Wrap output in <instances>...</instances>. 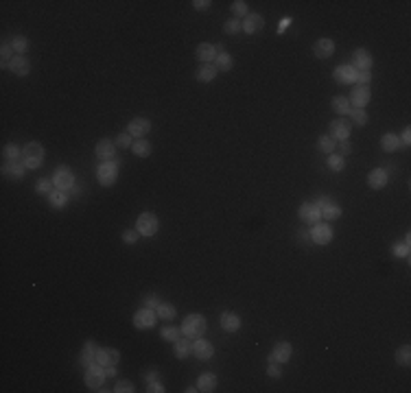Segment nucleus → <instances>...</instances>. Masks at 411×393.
<instances>
[{"label":"nucleus","mask_w":411,"mask_h":393,"mask_svg":"<svg viewBox=\"0 0 411 393\" xmlns=\"http://www.w3.org/2000/svg\"><path fill=\"white\" fill-rule=\"evenodd\" d=\"M206 328H208V321H206V317H202V315H188L184 319V324H182V334L188 336V339H199V336L206 332Z\"/></svg>","instance_id":"nucleus-1"},{"label":"nucleus","mask_w":411,"mask_h":393,"mask_svg":"<svg viewBox=\"0 0 411 393\" xmlns=\"http://www.w3.org/2000/svg\"><path fill=\"white\" fill-rule=\"evenodd\" d=\"M22 162L26 168H40L44 162V147L40 142H29L22 149Z\"/></svg>","instance_id":"nucleus-2"},{"label":"nucleus","mask_w":411,"mask_h":393,"mask_svg":"<svg viewBox=\"0 0 411 393\" xmlns=\"http://www.w3.org/2000/svg\"><path fill=\"white\" fill-rule=\"evenodd\" d=\"M138 232L142 234V236H156L158 234V227H160V223H158V217L153 212H142L138 217V223H136Z\"/></svg>","instance_id":"nucleus-3"},{"label":"nucleus","mask_w":411,"mask_h":393,"mask_svg":"<svg viewBox=\"0 0 411 393\" xmlns=\"http://www.w3.org/2000/svg\"><path fill=\"white\" fill-rule=\"evenodd\" d=\"M53 184L57 190H72L74 188V173L68 166H57L53 175Z\"/></svg>","instance_id":"nucleus-4"},{"label":"nucleus","mask_w":411,"mask_h":393,"mask_svg":"<svg viewBox=\"0 0 411 393\" xmlns=\"http://www.w3.org/2000/svg\"><path fill=\"white\" fill-rule=\"evenodd\" d=\"M118 177V166L116 162H103L99 168H96V179H99L101 186H112Z\"/></svg>","instance_id":"nucleus-5"},{"label":"nucleus","mask_w":411,"mask_h":393,"mask_svg":"<svg viewBox=\"0 0 411 393\" xmlns=\"http://www.w3.org/2000/svg\"><path fill=\"white\" fill-rule=\"evenodd\" d=\"M86 385L90 387V389L94 391H103V385H105V371H103V367L99 363L92 365V367H88L86 371Z\"/></svg>","instance_id":"nucleus-6"},{"label":"nucleus","mask_w":411,"mask_h":393,"mask_svg":"<svg viewBox=\"0 0 411 393\" xmlns=\"http://www.w3.org/2000/svg\"><path fill=\"white\" fill-rule=\"evenodd\" d=\"M151 131V120L149 118H142V116H138V118H134V120H129V125H127V133L132 135V138H144V135Z\"/></svg>","instance_id":"nucleus-7"},{"label":"nucleus","mask_w":411,"mask_h":393,"mask_svg":"<svg viewBox=\"0 0 411 393\" xmlns=\"http://www.w3.org/2000/svg\"><path fill=\"white\" fill-rule=\"evenodd\" d=\"M352 68L357 70V72H370L372 68V55L370 50L365 48H357L352 55Z\"/></svg>","instance_id":"nucleus-8"},{"label":"nucleus","mask_w":411,"mask_h":393,"mask_svg":"<svg viewBox=\"0 0 411 393\" xmlns=\"http://www.w3.org/2000/svg\"><path fill=\"white\" fill-rule=\"evenodd\" d=\"M156 321H158V312H153V308H147V306L134 315V326L142 328V330L153 328V326H156Z\"/></svg>","instance_id":"nucleus-9"},{"label":"nucleus","mask_w":411,"mask_h":393,"mask_svg":"<svg viewBox=\"0 0 411 393\" xmlns=\"http://www.w3.org/2000/svg\"><path fill=\"white\" fill-rule=\"evenodd\" d=\"M291 354H293V345L287 343V341H280V343L274 345L272 354H269V363H287V360H291Z\"/></svg>","instance_id":"nucleus-10"},{"label":"nucleus","mask_w":411,"mask_h":393,"mask_svg":"<svg viewBox=\"0 0 411 393\" xmlns=\"http://www.w3.org/2000/svg\"><path fill=\"white\" fill-rule=\"evenodd\" d=\"M311 238L317 245H328V242L333 240V227H330L328 223H315L313 232H311Z\"/></svg>","instance_id":"nucleus-11"},{"label":"nucleus","mask_w":411,"mask_h":393,"mask_svg":"<svg viewBox=\"0 0 411 393\" xmlns=\"http://www.w3.org/2000/svg\"><path fill=\"white\" fill-rule=\"evenodd\" d=\"M333 53H335V42L330 37H321V40H317L313 44V55L317 59H328L333 57Z\"/></svg>","instance_id":"nucleus-12"},{"label":"nucleus","mask_w":411,"mask_h":393,"mask_svg":"<svg viewBox=\"0 0 411 393\" xmlns=\"http://www.w3.org/2000/svg\"><path fill=\"white\" fill-rule=\"evenodd\" d=\"M315 205L320 208L321 217H326L328 221H335V218H339V217H342V208H339L337 203H333L330 199H326V196H321V199L317 201Z\"/></svg>","instance_id":"nucleus-13"},{"label":"nucleus","mask_w":411,"mask_h":393,"mask_svg":"<svg viewBox=\"0 0 411 393\" xmlns=\"http://www.w3.org/2000/svg\"><path fill=\"white\" fill-rule=\"evenodd\" d=\"M120 360L118 349L114 348H99V354H96V363L101 367H116V363Z\"/></svg>","instance_id":"nucleus-14"},{"label":"nucleus","mask_w":411,"mask_h":393,"mask_svg":"<svg viewBox=\"0 0 411 393\" xmlns=\"http://www.w3.org/2000/svg\"><path fill=\"white\" fill-rule=\"evenodd\" d=\"M94 153H96V157H99V160H103V162L114 160V155H116V142L103 138V140H99V142H96Z\"/></svg>","instance_id":"nucleus-15"},{"label":"nucleus","mask_w":411,"mask_h":393,"mask_svg":"<svg viewBox=\"0 0 411 393\" xmlns=\"http://www.w3.org/2000/svg\"><path fill=\"white\" fill-rule=\"evenodd\" d=\"M350 105H354L357 109H363V107L370 103V87L367 86H357L352 90V94H350Z\"/></svg>","instance_id":"nucleus-16"},{"label":"nucleus","mask_w":411,"mask_h":393,"mask_svg":"<svg viewBox=\"0 0 411 393\" xmlns=\"http://www.w3.org/2000/svg\"><path fill=\"white\" fill-rule=\"evenodd\" d=\"M297 214H300V218L304 223H313V225L320 223V218H321V212L315 203H302L300 210H297Z\"/></svg>","instance_id":"nucleus-17"},{"label":"nucleus","mask_w":411,"mask_h":393,"mask_svg":"<svg viewBox=\"0 0 411 393\" xmlns=\"http://www.w3.org/2000/svg\"><path fill=\"white\" fill-rule=\"evenodd\" d=\"M348 135H350V123L348 120H343V118H337V120H333L330 123V138L333 140H348Z\"/></svg>","instance_id":"nucleus-18"},{"label":"nucleus","mask_w":411,"mask_h":393,"mask_svg":"<svg viewBox=\"0 0 411 393\" xmlns=\"http://www.w3.org/2000/svg\"><path fill=\"white\" fill-rule=\"evenodd\" d=\"M335 81L337 83H345V86H350V83L357 81V70L352 68V66L343 64V66H337L335 68Z\"/></svg>","instance_id":"nucleus-19"},{"label":"nucleus","mask_w":411,"mask_h":393,"mask_svg":"<svg viewBox=\"0 0 411 393\" xmlns=\"http://www.w3.org/2000/svg\"><path fill=\"white\" fill-rule=\"evenodd\" d=\"M387 181H389V173H387L385 168H374V171L367 175V184H370V188H374V190L385 188Z\"/></svg>","instance_id":"nucleus-20"},{"label":"nucleus","mask_w":411,"mask_h":393,"mask_svg":"<svg viewBox=\"0 0 411 393\" xmlns=\"http://www.w3.org/2000/svg\"><path fill=\"white\" fill-rule=\"evenodd\" d=\"M193 354L197 356L199 360H208L210 356L214 354V345L210 341H204V339H197L193 343Z\"/></svg>","instance_id":"nucleus-21"},{"label":"nucleus","mask_w":411,"mask_h":393,"mask_svg":"<svg viewBox=\"0 0 411 393\" xmlns=\"http://www.w3.org/2000/svg\"><path fill=\"white\" fill-rule=\"evenodd\" d=\"M9 70H11L13 74H18V77H26V74L31 72V64L26 57H13L11 62H9Z\"/></svg>","instance_id":"nucleus-22"},{"label":"nucleus","mask_w":411,"mask_h":393,"mask_svg":"<svg viewBox=\"0 0 411 393\" xmlns=\"http://www.w3.org/2000/svg\"><path fill=\"white\" fill-rule=\"evenodd\" d=\"M263 26H265V20L260 13H250V16L243 20V31L245 33H256L263 29Z\"/></svg>","instance_id":"nucleus-23"},{"label":"nucleus","mask_w":411,"mask_h":393,"mask_svg":"<svg viewBox=\"0 0 411 393\" xmlns=\"http://www.w3.org/2000/svg\"><path fill=\"white\" fill-rule=\"evenodd\" d=\"M96 354H99V348H96V343H94V341H88V343L83 345L81 363L86 365V367H92V365H96Z\"/></svg>","instance_id":"nucleus-24"},{"label":"nucleus","mask_w":411,"mask_h":393,"mask_svg":"<svg viewBox=\"0 0 411 393\" xmlns=\"http://www.w3.org/2000/svg\"><path fill=\"white\" fill-rule=\"evenodd\" d=\"M214 57H217V48H214L212 44H208V42H202V44L197 46V59L202 64L214 62Z\"/></svg>","instance_id":"nucleus-25"},{"label":"nucleus","mask_w":411,"mask_h":393,"mask_svg":"<svg viewBox=\"0 0 411 393\" xmlns=\"http://www.w3.org/2000/svg\"><path fill=\"white\" fill-rule=\"evenodd\" d=\"M24 171H26V166L20 162H4V166H2V173L7 177H11V179H22Z\"/></svg>","instance_id":"nucleus-26"},{"label":"nucleus","mask_w":411,"mask_h":393,"mask_svg":"<svg viewBox=\"0 0 411 393\" xmlns=\"http://www.w3.org/2000/svg\"><path fill=\"white\" fill-rule=\"evenodd\" d=\"M221 328L226 332H236L241 328V317L236 312H223L221 315Z\"/></svg>","instance_id":"nucleus-27"},{"label":"nucleus","mask_w":411,"mask_h":393,"mask_svg":"<svg viewBox=\"0 0 411 393\" xmlns=\"http://www.w3.org/2000/svg\"><path fill=\"white\" fill-rule=\"evenodd\" d=\"M197 389L204 391V393H210L217 389V376L214 373H202L197 378Z\"/></svg>","instance_id":"nucleus-28"},{"label":"nucleus","mask_w":411,"mask_h":393,"mask_svg":"<svg viewBox=\"0 0 411 393\" xmlns=\"http://www.w3.org/2000/svg\"><path fill=\"white\" fill-rule=\"evenodd\" d=\"M217 72H219V70L214 68L212 64H202V66H199V70H197V81L210 83L214 77H217Z\"/></svg>","instance_id":"nucleus-29"},{"label":"nucleus","mask_w":411,"mask_h":393,"mask_svg":"<svg viewBox=\"0 0 411 393\" xmlns=\"http://www.w3.org/2000/svg\"><path fill=\"white\" fill-rule=\"evenodd\" d=\"M232 66H234V62H232V57L226 53V50H221V53L214 57V68L221 70V72H230Z\"/></svg>","instance_id":"nucleus-30"},{"label":"nucleus","mask_w":411,"mask_h":393,"mask_svg":"<svg viewBox=\"0 0 411 393\" xmlns=\"http://www.w3.org/2000/svg\"><path fill=\"white\" fill-rule=\"evenodd\" d=\"M381 147H383V151H387V153H394L396 149L400 147V140H398V135L396 133H385L381 138Z\"/></svg>","instance_id":"nucleus-31"},{"label":"nucleus","mask_w":411,"mask_h":393,"mask_svg":"<svg viewBox=\"0 0 411 393\" xmlns=\"http://www.w3.org/2000/svg\"><path fill=\"white\" fill-rule=\"evenodd\" d=\"M132 151H134V155H138V157H149V155H151V142H147L144 138H140V140H136V142L132 144Z\"/></svg>","instance_id":"nucleus-32"},{"label":"nucleus","mask_w":411,"mask_h":393,"mask_svg":"<svg viewBox=\"0 0 411 393\" xmlns=\"http://www.w3.org/2000/svg\"><path fill=\"white\" fill-rule=\"evenodd\" d=\"M188 352H193V345H190L188 336H186V339H177L175 341V356L182 360V358L188 356Z\"/></svg>","instance_id":"nucleus-33"},{"label":"nucleus","mask_w":411,"mask_h":393,"mask_svg":"<svg viewBox=\"0 0 411 393\" xmlns=\"http://www.w3.org/2000/svg\"><path fill=\"white\" fill-rule=\"evenodd\" d=\"M48 201H50V205H55V208H64L66 201H68L66 190H53V193L48 195Z\"/></svg>","instance_id":"nucleus-34"},{"label":"nucleus","mask_w":411,"mask_h":393,"mask_svg":"<svg viewBox=\"0 0 411 393\" xmlns=\"http://www.w3.org/2000/svg\"><path fill=\"white\" fill-rule=\"evenodd\" d=\"M333 109L337 111V114H342V116L350 114V101L345 96H335L333 98Z\"/></svg>","instance_id":"nucleus-35"},{"label":"nucleus","mask_w":411,"mask_h":393,"mask_svg":"<svg viewBox=\"0 0 411 393\" xmlns=\"http://www.w3.org/2000/svg\"><path fill=\"white\" fill-rule=\"evenodd\" d=\"M2 157L7 162H18V157H22V151L16 147V144H7V147L2 149Z\"/></svg>","instance_id":"nucleus-36"},{"label":"nucleus","mask_w":411,"mask_h":393,"mask_svg":"<svg viewBox=\"0 0 411 393\" xmlns=\"http://www.w3.org/2000/svg\"><path fill=\"white\" fill-rule=\"evenodd\" d=\"M396 363L403 365V367H409V363H411V348L409 345H403V348L396 352Z\"/></svg>","instance_id":"nucleus-37"},{"label":"nucleus","mask_w":411,"mask_h":393,"mask_svg":"<svg viewBox=\"0 0 411 393\" xmlns=\"http://www.w3.org/2000/svg\"><path fill=\"white\" fill-rule=\"evenodd\" d=\"M9 44H11V48L16 50L18 55L26 53V48H29V42H26V37H24V35H16L11 42H9Z\"/></svg>","instance_id":"nucleus-38"},{"label":"nucleus","mask_w":411,"mask_h":393,"mask_svg":"<svg viewBox=\"0 0 411 393\" xmlns=\"http://www.w3.org/2000/svg\"><path fill=\"white\" fill-rule=\"evenodd\" d=\"M156 312H158V319H173L175 317V308L171 304H160L156 308Z\"/></svg>","instance_id":"nucleus-39"},{"label":"nucleus","mask_w":411,"mask_h":393,"mask_svg":"<svg viewBox=\"0 0 411 393\" xmlns=\"http://www.w3.org/2000/svg\"><path fill=\"white\" fill-rule=\"evenodd\" d=\"M243 29V22L236 20V18H232V20H228L226 24H223V33H228V35H236Z\"/></svg>","instance_id":"nucleus-40"},{"label":"nucleus","mask_w":411,"mask_h":393,"mask_svg":"<svg viewBox=\"0 0 411 393\" xmlns=\"http://www.w3.org/2000/svg\"><path fill=\"white\" fill-rule=\"evenodd\" d=\"M0 55H2V68H7L9 62L13 59V48H11V44H9V42H4V44L0 46Z\"/></svg>","instance_id":"nucleus-41"},{"label":"nucleus","mask_w":411,"mask_h":393,"mask_svg":"<svg viewBox=\"0 0 411 393\" xmlns=\"http://www.w3.org/2000/svg\"><path fill=\"white\" fill-rule=\"evenodd\" d=\"M177 334H180V330H177L175 326H164V328H162V339H164V341H173V343H175V341L180 339Z\"/></svg>","instance_id":"nucleus-42"},{"label":"nucleus","mask_w":411,"mask_h":393,"mask_svg":"<svg viewBox=\"0 0 411 393\" xmlns=\"http://www.w3.org/2000/svg\"><path fill=\"white\" fill-rule=\"evenodd\" d=\"M335 147H337V144H335V140L330 138V135H321V138H320V149L324 153H333Z\"/></svg>","instance_id":"nucleus-43"},{"label":"nucleus","mask_w":411,"mask_h":393,"mask_svg":"<svg viewBox=\"0 0 411 393\" xmlns=\"http://www.w3.org/2000/svg\"><path fill=\"white\" fill-rule=\"evenodd\" d=\"M350 118H352V123L361 125V127L367 123V114L363 109H350Z\"/></svg>","instance_id":"nucleus-44"},{"label":"nucleus","mask_w":411,"mask_h":393,"mask_svg":"<svg viewBox=\"0 0 411 393\" xmlns=\"http://www.w3.org/2000/svg\"><path fill=\"white\" fill-rule=\"evenodd\" d=\"M232 11H234V16H241V18L250 16V11H247V2H243V0H236V2H232Z\"/></svg>","instance_id":"nucleus-45"},{"label":"nucleus","mask_w":411,"mask_h":393,"mask_svg":"<svg viewBox=\"0 0 411 393\" xmlns=\"http://www.w3.org/2000/svg\"><path fill=\"white\" fill-rule=\"evenodd\" d=\"M328 166L333 168L335 173H339V171H343L345 162H343V157H342V155H330V157H328Z\"/></svg>","instance_id":"nucleus-46"},{"label":"nucleus","mask_w":411,"mask_h":393,"mask_svg":"<svg viewBox=\"0 0 411 393\" xmlns=\"http://www.w3.org/2000/svg\"><path fill=\"white\" fill-rule=\"evenodd\" d=\"M394 256H409V236L405 238V242H396L394 245Z\"/></svg>","instance_id":"nucleus-47"},{"label":"nucleus","mask_w":411,"mask_h":393,"mask_svg":"<svg viewBox=\"0 0 411 393\" xmlns=\"http://www.w3.org/2000/svg\"><path fill=\"white\" fill-rule=\"evenodd\" d=\"M114 391L116 393H132L134 391L132 380H118V382H116V387H114Z\"/></svg>","instance_id":"nucleus-48"},{"label":"nucleus","mask_w":411,"mask_h":393,"mask_svg":"<svg viewBox=\"0 0 411 393\" xmlns=\"http://www.w3.org/2000/svg\"><path fill=\"white\" fill-rule=\"evenodd\" d=\"M116 144H118L120 149H129L134 144V138L129 133H118V138H116Z\"/></svg>","instance_id":"nucleus-49"},{"label":"nucleus","mask_w":411,"mask_h":393,"mask_svg":"<svg viewBox=\"0 0 411 393\" xmlns=\"http://www.w3.org/2000/svg\"><path fill=\"white\" fill-rule=\"evenodd\" d=\"M50 186H55L50 179H40V181H37V186H35V190H37V193H42V195L48 196V195H50Z\"/></svg>","instance_id":"nucleus-50"},{"label":"nucleus","mask_w":411,"mask_h":393,"mask_svg":"<svg viewBox=\"0 0 411 393\" xmlns=\"http://www.w3.org/2000/svg\"><path fill=\"white\" fill-rule=\"evenodd\" d=\"M267 376H269V378H280V376H282V369H280V365L275 363V360H274V363H269Z\"/></svg>","instance_id":"nucleus-51"},{"label":"nucleus","mask_w":411,"mask_h":393,"mask_svg":"<svg viewBox=\"0 0 411 393\" xmlns=\"http://www.w3.org/2000/svg\"><path fill=\"white\" fill-rule=\"evenodd\" d=\"M123 240L127 242V245H134V242L138 240V234L134 232V229H125V232H123Z\"/></svg>","instance_id":"nucleus-52"},{"label":"nucleus","mask_w":411,"mask_h":393,"mask_svg":"<svg viewBox=\"0 0 411 393\" xmlns=\"http://www.w3.org/2000/svg\"><path fill=\"white\" fill-rule=\"evenodd\" d=\"M210 4H212L210 0H195V2H193V7L197 9V11H208V9H210Z\"/></svg>","instance_id":"nucleus-53"},{"label":"nucleus","mask_w":411,"mask_h":393,"mask_svg":"<svg viewBox=\"0 0 411 393\" xmlns=\"http://www.w3.org/2000/svg\"><path fill=\"white\" fill-rule=\"evenodd\" d=\"M350 151H352V147L348 144V140H342V142H339V155L343 157V155H348Z\"/></svg>","instance_id":"nucleus-54"},{"label":"nucleus","mask_w":411,"mask_h":393,"mask_svg":"<svg viewBox=\"0 0 411 393\" xmlns=\"http://www.w3.org/2000/svg\"><path fill=\"white\" fill-rule=\"evenodd\" d=\"M357 81L359 86H367L370 83V72H357Z\"/></svg>","instance_id":"nucleus-55"},{"label":"nucleus","mask_w":411,"mask_h":393,"mask_svg":"<svg viewBox=\"0 0 411 393\" xmlns=\"http://www.w3.org/2000/svg\"><path fill=\"white\" fill-rule=\"evenodd\" d=\"M144 304H147V308H158V306H160L156 295H147V297H144Z\"/></svg>","instance_id":"nucleus-56"},{"label":"nucleus","mask_w":411,"mask_h":393,"mask_svg":"<svg viewBox=\"0 0 411 393\" xmlns=\"http://www.w3.org/2000/svg\"><path fill=\"white\" fill-rule=\"evenodd\" d=\"M400 144H403V147H409V142H411V131L409 129H405L403 131V135H400Z\"/></svg>","instance_id":"nucleus-57"},{"label":"nucleus","mask_w":411,"mask_h":393,"mask_svg":"<svg viewBox=\"0 0 411 393\" xmlns=\"http://www.w3.org/2000/svg\"><path fill=\"white\" fill-rule=\"evenodd\" d=\"M147 391H149V393H153V391H156V393H162V391H164V387H162L160 382H149V389H147Z\"/></svg>","instance_id":"nucleus-58"},{"label":"nucleus","mask_w":411,"mask_h":393,"mask_svg":"<svg viewBox=\"0 0 411 393\" xmlns=\"http://www.w3.org/2000/svg\"><path fill=\"white\" fill-rule=\"evenodd\" d=\"M289 24H291V18H282V22H280V29H278V31H280V33H282V31H284V29H287V26H289Z\"/></svg>","instance_id":"nucleus-59"},{"label":"nucleus","mask_w":411,"mask_h":393,"mask_svg":"<svg viewBox=\"0 0 411 393\" xmlns=\"http://www.w3.org/2000/svg\"><path fill=\"white\" fill-rule=\"evenodd\" d=\"M144 378H147L149 382H153V380H156V369H153V373H151V371H149V373H144Z\"/></svg>","instance_id":"nucleus-60"},{"label":"nucleus","mask_w":411,"mask_h":393,"mask_svg":"<svg viewBox=\"0 0 411 393\" xmlns=\"http://www.w3.org/2000/svg\"><path fill=\"white\" fill-rule=\"evenodd\" d=\"M105 376H110V378L116 376V369L114 367H105Z\"/></svg>","instance_id":"nucleus-61"}]
</instances>
